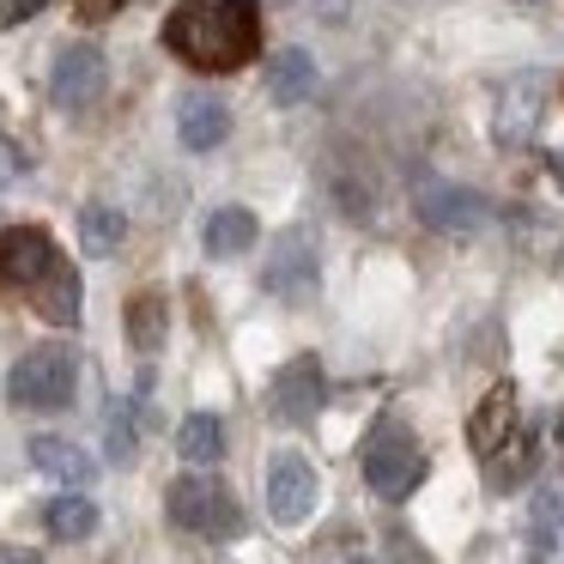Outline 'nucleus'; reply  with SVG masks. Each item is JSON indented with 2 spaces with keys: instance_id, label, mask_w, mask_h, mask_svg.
Listing matches in <instances>:
<instances>
[{
  "instance_id": "obj_20",
  "label": "nucleus",
  "mask_w": 564,
  "mask_h": 564,
  "mask_svg": "<svg viewBox=\"0 0 564 564\" xmlns=\"http://www.w3.org/2000/svg\"><path fill=\"white\" fill-rule=\"evenodd\" d=\"M122 237H128V219L116 207H104V200L79 207V249H86V256H116Z\"/></svg>"
},
{
  "instance_id": "obj_7",
  "label": "nucleus",
  "mask_w": 564,
  "mask_h": 564,
  "mask_svg": "<svg viewBox=\"0 0 564 564\" xmlns=\"http://www.w3.org/2000/svg\"><path fill=\"white\" fill-rule=\"evenodd\" d=\"M310 510H316V467L297 449H280L268 462V516L280 528H297Z\"/></svg>"
},
{
  "instance_id": "obj_25",
  "label": "nucleus",
  "mask_w": 564,
  "mask_h": 564,
  "mask_svg": "<svg viewBox=\"0 0 564 564\" xmlns=\"http://www.w3.org/2000/svg\"><path fill=\"white\" fill-rule=\"evenodd\" d=\"M0 564H43L31 546H0Z\"/></svg>"
},
{
  "instance_id": "obj_18",
  "label": "nucleus",
  "mask_w": 564,
  "mask_h": 564,
  "mask_svg": "<svg viewBox=\"0 0 564 564\" xmlns=\"http://www.w3.org/2000/svg\"><path fill=\"white\" fill-rule=\"evenodd\" d=\"M43 528H50L55 540H91V534H98V503L74 486V491H62V498H50Z\"/></svg>"
},
{
  "instance_id": "obj_27",
  "label": "nucleus",
  "mask_w": 564,
  "mask_h": 564,
  "mask_svg": "<svg viewBox=\"0 0 564 564\" xmlns=\"http://www.w3.org/2000/svg\"><path fill=\"white\" fill-rule=\"evenodd\" d=\"M352 564H370V558H352Z\"/></svg>"
},
{
  "instance_id": "obj_19",
  "label": "nucleus",
  "mask_w": 564,
  "mask_h": 564,
  "mask_svg": "<svg viewBox=\"0 0 564 564\" xmlns=\"http://www.w3.org/2000/svg\"><path fill=\"white\" fill-rule=\"evenodd\" d=\"M176 455L195 467H213L225 455V419L219 413H188L183 425H176Z\"/></svg>"
},
{
  "instance_id": "obj_26",
  "label": "nucleus",
  "mask_w": 564,
  "mask_h": 564,
  "mask_svg": "<svg viewBox=\"0 0 564 564\" xmlns=\"http://www.w3.org/2000/svg\"><path fill=\"white\" fill-rule=\"evenodd\" d=\"M552 176H558V183H564V152H552Z\"/></svg>"
},
{
  "instance_id": "obj_5",
  "label": "nucleus",
  "mask_w": 564,
  "mask_h": 564,
  "mask_svg": "<svg viewBox=\"0 0 564 564\" xmlns=\"http://www.w3.org/2000/svg\"><path fill=\"white\" fill-rule=\"evenodd\" d=\"M261 285H268L280 304H310L322 285V261H316V243L304 231H280L273 237V256L261 268Z\"/></svg>"
},
{
  "instance_id": "obj_4",
  "label": "nucleus",
  "mask_w": 564,
  "mask_h": 564,
  "mask_svg": "<svg viewBox=\"0 0 564 564\" xmlns=\"http://www.w3.org/2000/svg\"><path fill=\"white\" fill-rule=\"evenodd\" d=\"M419 479H425V449L413 443V431L382 425L377 437L365 443V486L377 491V498L401 503L419 491Z\"/></svg>"
},
{
  "instance_id": "obj_10",
  "label": "nucleus",
  "mask_w": 564,
  "mask_h": 564,
  "mask_svg": "<svg viewBox=\"0 0 564 564\" xmlns=\"http://www.w3.org/2000/svg\"><path fill=\"white\" fill-rule=\"evenodd\" d=\"M419 219L437 225V231H449V237H467V231H479V225L491 219V207L474 195V188L425 183V188H419Z\"/></svg>"
},
{
  "instance_id": "obj_22",
  "label": "nucleus",
  "mask_w": 564,
  "mask_h": 564,
  "mask_svg": "<svg viewBox=\"0 0 564 564\" xmlns=\"http://www.w3.org/2000/svg\"><path fill=\"white\" fill-rule=\"evenodd\" d=\"M104 437H110V462H128V455H134V406L128 401H116L110 406V425H104Z\"/></svg>"
},
{
  "instance_id": "obj_16",
  "label": "nucleus",
  "mask_w": 564,
  "mask_h": 564,
  "mask_svg": "<svg viewBox=\"0 0 564 564\" xmlns=\"http://www.w3.org/2000/svg\"><path fill=\"white\" fill-rule=\"evenodd\" d=\"M310 91H316V62H310L304 50H280V55H273V67H268V98L292 110V104H304Z\"/></svg>"
},
{
  "instance_id": "obj_14",
  "label": "nucleus",
  "mask_w": 564,
  "mask_h": 564,
  "mask_svg": "<svg viewBox=\"0 0 564 564\" xmlns=\"http://www.w3.org/2000/svg\"><path fill=\"white\" fill-rule=\"evenodd\" d=\"M256 237H261V225H256V213H249V207H219L207 219V231H200V243H207L213 261H237V256L256 249Z\"/></svg>"
},
{
  "instance_id": "obj_17",
  "label": "nucleus",
  "mask_w": 564,
  "mask_h": 564,
  "mask_svg": "<svg viewBox=\"0 0 564 564\" xmlns=\"http://www.w3.org/2000/svg\"><path fill=\"white\" fill-rule=\"evenodd\" d=\"M31 304H37L43 322H55V328H74V322H79V273H74V261H62V268H55L50 280L31 292Z\"/></svg>"
},
{
  "instance_id": "obj_11",
  "label": "nucleus",
  "mask_w": 564,
  "mask_h": 564,
  "mask_svg": "<svg viewBox=\"0 0 564 564\" xmlns=\"http://www.w3.org/2000/svg\"><path fill=\"white\" fill-rule=\"evenodd\" d=\"M546 74H516L510 86H503V104H498V134L503 140H528L540 122V110H546Z\"/></svg>"
},
{
  "instance_id": "obj_3",
  "label": "nucleus",
  "mask_w": 564,
  "mask_h": 564,
  "mask_svg": "<svg viewBox=\"0 0 564 564\" xmlns=\"http://www.w3.org/2000/svg\"><path fill=\"white\" fill-rule=\"evenodd\" d=\"M164 510H171L176 528H188V534L200 540H237L243 534V503L231 498V486H219V479H176L171 491H164Z\"/></svg>"
},
{
  "instance_id": "obj_6",
  "label": "nucleus",
  "mask_w": 564,
  "mask_h": 564,
  "mask_svg": "<svg viewBox=\"0 0 564 564\" xmlns=\"http://www.w3.org/2000/svg\"><path fill=\"white\" fill-rule=\"evenodd\" d=\"M62 249L43 225H13V231H0V280L19 285V292H37L55 268H62Z\"/></svg>"
},
{
  "instance_id": "obj_8",
  "label": "nucleus",
  "mask_w": 564,
  "mask_h": 564,
  "mask_svg": "<svg viewBox=\"0 0 564 564\" xmlns=\"http://www.w3.org/2000/svg\"><path fill=\"white\" fill-rule=\"evenodd\" d=\"M104 86H110L104 50H91V43H67V50L55 55L50 91H55V104H62V110H91V104L104 98Z\"/></svg>"
},
{
  "instance_id": "obj_24",
  "label": "nucleus",
  "mask_w": 564,
  "mask_h": 564,
  "mask_svg": "<svg viewBox=\"0 0 564 564\" xmlns=\"http://www.w3.org/2000/svg\"><path fill=\"white\" fill-rule=\"evenodd\" d=\"M31 13H43V0H7V7H0V25H19V19H31Z\"/></svg>"
},
{
  "instance_id": "obj_15",
  "label": "nucleus",
  "mask_w": 564,
  "mask_h": 564,
  "mask_svg": "<svg viewBox=\"0 0 564 564\" xmlns=\"http://www.w3.org/2000/svg\"><path fill=\"white\" fill-rule=\"evenodd\" d=\"M31 467L50 479H62V486H86V479H98V462H91L79 443L67 437H31Z\"/></svg>"
},
{
  "instance_id": "obj_2",
  "label": "nucleus",
  "mask_w": 564,
  "mask_h": 564,
  "mask_svg": "<svg viewBox=\"0 0 564 564\" xmlns=\"http://www.w3.org/2000/svg\"><path fill=\"white\" fill-rule=\"evenodd\" d=\"M74 389H79V358H74V346H62V340L31 346V352L7 370V401L25 406V413H55V406L74 401Z\"/></svg>"
},
{
  "instance_id": "obj_12",
  "label": "nucleus",
  "mask_w": 564,
  "mask_h": 564,
  "mask_svg": "<svg viewBox=\"0 0 564 564\" xmlns=\"http://www.w3.org/2000/svg\"><path fill=\"white\" fill-rule=\"evenodd\" d=\"M225 134H231V110H225L219 98H207V91L183 98V110H176V140H183L188 152H213V147H225Z\"/></svg>"
},
{
  "instance_id": "obj_1",
  "label": "nucleus",
  "mask_w": 564,
  "mask_h": 564,
  "mask_svg": "<svg viewBox=\"0 0 564 564\" xmlns=\"http://www.w3.org/2000/svg\"><path fill=\"white\" fill-rule=\"evenodd\" d=\"M164 50L200 74H237L261 50V0H183L164 19Z\"/></svg>"
},
{
  "instance_id": "obj_28",
  "label": "nucleus",
  "mask_w": 564,
  "mask_h": 564,
  "mask_svg": "<svg viewBox=\"0 0 564 564\" xmlns=\"http://www.w3.org/2000/svg\"><path fill=\"white\" fill-rule=\"evenodd\" d=\"M0 285H7V280H0Z\"/></svg>"
},
{
  "instance_id": "obj_23",
  "label": "nucleus",
  "mask_w": 564,
  "mask_h": 564,
  "mask_svg": "<svg viewBox=\"0 0 564 564\" xmlns=\"http://www.w3.org/2000/svg\"><path fill=\"white\" fill-rule=\"evenodd\" d=\"M79 7V19H91V25H98V19H116L128 7V0H74Z\"/></svg>"
},
{
  "instance_id": "obj_13",
  "label": "nucleus",
  "mask_w": 564,
  "mask_h": 564,
  "mask_svg": "<svg viewBox=\"0 0 564 564\" xmlns=\"http://www.w3.org/2000/svg\"><path fill=\"white\" fill-rule=\"evenodd\" d=\"M510 431H516V389H510V382H498V389L479 401V413L467 419V443H474L479 455H498Z\"/></svg>"
},
{
  "instance_id": "obj_21",
  "label": "nucleus",
  "mask_w": 564,
  "mask_h": 564,
  "mask_svg": "<svg viewBox=\"0 0 564 564\" xmlns=\"http://www.w3.org/2000/svg\"><path fill=\"white\" fill-rule=\"evenodd\" d=\"M164 328H171V310H164L159 292H140L134 304H128V340H134V352H159L164 346Z\"/></svg>"
},
{
  "instance_id": "obj_9",
  "label": "nucleus",
  "mask_w": 564,
  "mask_h": 564,
  "mask_svg": "<svg viewBox=\"0 0 564 564\" xmlns=\"http://www.w3.org/2000/svg\"><path fill=\"white\" fill-rule=\"evenodd\" d=\"M268 401H273V413H280L285 425H310V419L322 413V401H328V377H322L316 358H292V365L273 370Z\"/></svg>"
}]
</instances>
